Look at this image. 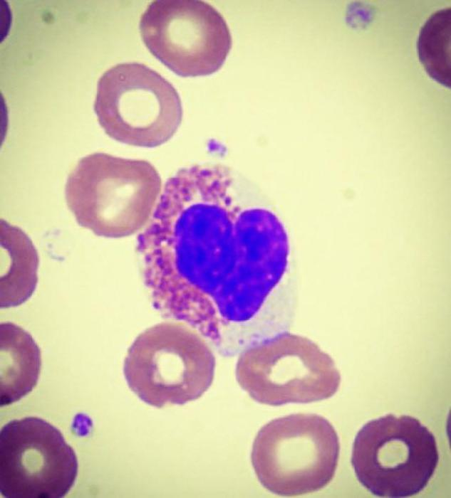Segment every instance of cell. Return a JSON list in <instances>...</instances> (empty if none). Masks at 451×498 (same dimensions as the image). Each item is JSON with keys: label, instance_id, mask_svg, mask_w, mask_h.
<instances>
[{"label": "cell", "instance_id": "1", "mask_svg": "<svg viewBox=\"0 0 451 498\" xmlns=\"http://www.w3.org/2000/svg\"><path fill=\"white\" fill-rule=\"evenodd\" d=\"M289 250L277 216L244 205L232 171L220 165L171 176L137 240L154 307L219 351L261 311L285 274Z\"/></svg>", "mask_w": 451, "mask_h": 498}, {"label": "cell", "instance_id": "2", "mask_svg": "<svg viewBox=\"0 0 451 498\" xmlns=\"http://www.w3.org/2000/svg\"><path fill=\"white\" fill-rule=\"evenodd\" d=\"M162 191L160 176L150 162L96 152L70 173L65 197L81 226L118 238L147 224Z\"/></svg>", "mask_w": 451, "mask_h": 498}, {"label": "cell", "instance_id": "3", "mask_svg": "<svg viewBox=\"0 0 451 498\" xmlns=\"http://www.w3.org/2000/svg\"><path fill=\"white\" fill-rule=\"evenodd\" d=\"M214 369L215 358L205 339L187 324L171 320L136 337L123 373L140 400L161 408L201 397L212 383Z\"/></svg>", "mask_w": 451, "mask_h": 498}, {"label": "cell", "instance_id": "4", "mask_svg": "<svg viewBox=\"0 0 451 498\" xmlns=\"http://www.w3.org/2000/svg\"><path fill=\"white\" fill-rule=\"evenodd\" d=\"M340 443L324 417L297 413L271 420L258 432L251 454L261 484L281 496L318 491L334 477Z\"/></svg>", "mask_w": 451, "mask_h": 498}, {"label": "cell", "instance_id": "5", "mask_svg": "<svg viewBox=\"0 0 451 498\" xmlns=\"http://www.w3.org/2000/svg\"><path fill=\"white\" fill-rule=\"evenodd\" d=\"M94 111L105 132L129 145L155 147L177 132L180 96L157 72L139 63L113 66L99 78Z\"/></svg>", "mask_w": 451, "mask_h": 498}, {"label": "cell", "instance_id": "6", "mask_svg": "<svg viewBox=\"0 0 451 498\" xmlns=\"http://www.w3.org/2000/svg\"><path fill=\"white\" fill-rule=\"evenodd\" d=\"M439 461L434 435L410 415L388 414L366 423L353 444L351 464L359 482L381 497L420 493Z\"/></svg>", "mask_w": 451, "mask_h": 498}, {"label": "cell", "instance_id": "7", "mask_svg": "<svg viewBox=\"0 0 451 498\" xmlns=\"http://www.w3.org/2000/svg\"><path fill=\"white\" fill-rule=\"evenodd\" d=\"M236 378L252 398L274 406L329 398L341 383L328 354L310 339L286 332L243 350Z\"/></svg>", "mask_w": 451, "mask_h": 498}, {"label": "cell", "instance_id": "8", "mask_svg": "<svg viewBox=\"0 0 451 498\" xmlns=\"http://www.w3.org/2000/svg\"><path fill=\"white\" fill-rule=\"evenodd\" d=\"M139 28L150 52L182 77L217 72L232 48L224 18L202 1H153L142 14Z\"/></svg>", "mask_w": 451, "mask_h": 498}, {"label": "cell", "instance_id": "9", "mask_svg": "<svg viewBox=\"0 0 451 498\" xmlns=\"http://www.w3.org/2000/svg\"><path fill=\"white\" fill-rule=\"evenodd\" d=\"M78 458L61 432L35 416L0 431V492L6 498H61L73 487Z\"/></svg>", "mask_w": 451, "mask_h": 498}, {"label": "cell", "instance_id": "10", "mask_svg": "<svg viewBox=\"0 0 451 498\" xmlns=\"http://www.w3.org/2000/svg\"><path fill=\"white\" fill-rule=\"evenodd\" d=\"M0 405L15 403L36 386L41 350L31 335L12 322L0 324Z\"/></svg>", "mask_w": 451, "mask_h": 498}, {"label": "cell", "instance_id": "11", "mask_svg": "<svg viewBox=\"0 0 451 498\" xmlns=\"http://www.w3.org/2000/svg\"><path fill=\"white\" fill-rule=\"evenodd\" d=\"M1 248L4 268L1 272L0 306H19L36 290L38 256L28 236L19 228L1 220Z\"/></svg>", "mask_w": 451, "mask_h": 498}, {"label": "cell", "instance_id": "12", "mask_svg": "<svg viewBox=\"0 0 451 498\" xmlns=\"http://www.w3.org/2000/svg\"><path fill=\"white\" fill-rule=\"evenodd\" d=\"M450 8L432 14L422 27L418 51L428 75L446 87L450 85Z\"/></svg>", "mask_w": 451, "mask_h": 498}]
</instances>
